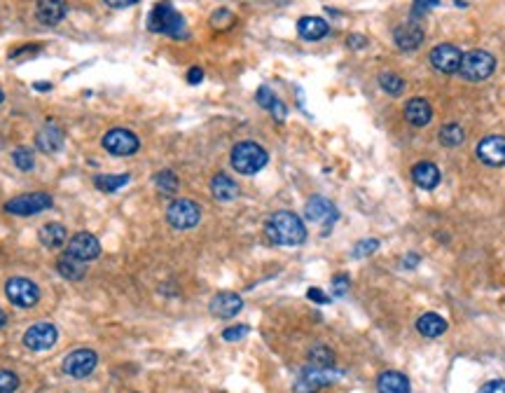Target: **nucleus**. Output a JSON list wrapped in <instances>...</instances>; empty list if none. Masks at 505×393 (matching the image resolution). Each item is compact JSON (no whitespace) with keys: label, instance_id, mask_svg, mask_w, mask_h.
Masks as SVG:
<instances>
[{"label":"nucleus","instance_id":"nucleus-1","mask_svg":"<svg viewBox=\"0 0 505 393\" xmlns=\"http://www.w3.org/2000/svg\"><path fill=\"white\" fill-rule=\"evenodd\" d=\"M264 234L276 246H299L306 239L304 220L292 211H276L264 223Z\"/></svg>","mask_w":505,"mask_h":393},{"label":"nucleus","instance_id":"nucleus-2","mask_svg":"<svg viewBox=\"0 0 505 393\" xmlns=\"http://www.w3.org/2000/svg\"><path fill=\"white\" fill-rule=\"evenodd\" d=\"M148 29L152 33H164L169 38H187V24L171 3H157L148 17Z\"/></svg>","mask_w":505,"mask_h":393},{"label":"nucleus","instance_id":"nucleus-3","mask_svg":"<svg viewBox=\"0 0 505 393\" xmlns=\"http://www.w3.org/2000/svg\"><path fill=\"white\" fill-rule=\"evenodd\" d=\"M229 162H232V169H234L236 174L252 176V174H257V171H262L264 167H267L269 155H267V150H264L262 146H257V143L241 141L232 148Z\"/></svg>","mask_w":505,"mask_h":393},{"label":"nucleus","instance_id":"nucleus-4","mask_svg":"<svg viewBox=\"0 0 505 393\" xmlns=\"http://www.w3.org/2000/svg\"><path fill=\"white\" fill-rule=\"evenodd\" d=\"M496 71V57L484 50H470L461 57L459 73L470 82H482Z\"/></svg>","mask_w":505,"mask_h":393},{"label":"nucleus","instance_id":"nucleus-5","mask_svg":"<svg viewBox=\"0 0 505 393\" xmlns=\"http://www.w3.org/2000/svg\"><path fill=\"white\" fill-rule=\"evenodd\" d=\"M5 298L10 300V305H15L19 309H31L40 302V288L38 284H33L31 279L24 277H12L5 284Z\"/></svg>","mask_w":505,"mask_h":393},{"label":"nucleus","instance_id":"nucleus-6","mask_svg":"<svg viewBox=\"0 0 505 393\" xmlns=\"http://www.w3.org/2000/svg\"><path fill=\"white\" fill-rule=\"evenodd\" d=\"M339 377H342V372H337L334 368H313V365H306L292 389H295V393H318L320 389L337 382Z\"/></svg>","mask_w":505,"mask_h":393},{"label":"nucleus","instance_id":"nucleus-7","mask_svg":"<svg viewBox=\"0 0 505 393\" xmlns=\"http://www.w3.org/2000/svg\"><path fill=\"white\" fill-rule=\"evenodd\" d=\"M166 220L176 230H192L201 220V206L192 199H176L166 209Z\"/></svg>","mask_w":505,"mask_h":393},{"label":"nucleus","instance_id":"nucleus-8","mask_svg":"<svg viewBox=\"0 0 505 393\" xmlns=\"http://www.w3.org/2000/svg\"><path fill=\"white\" fill-rule=\"evenodd\" d=\"M52 209V197L47 192H29V195H19L5 204V211L19 218H29L36 213H43Z\"/></svg>","mask_w":505,"mask_h":393},{"label":"nucleus","instance_id":"nucleus-9","mask_svg":"<svg viewBox=\"0 0 505 393\" xmlns=\"http://www.w3.org/2000/svg\"><path fill=\"white\" fill-rule=\"evenodd\" d=\"M99 365V354L94 349H75L64 358V372L73 379L90 377Z\"/></svg>","mask_w":505,"mask_h":393},{"label":"nucleus","instance_id":"nucleus-10","mask_svg":"<svg viewBox=\"0 0 505 393\" xmlns=\"http://www.w3.org/2000/svg\"><path fill=\"white\" fill-rule=\"evenodd\" d=\"M104 148H106L111 155L129 157V155L138 153L141 141H138V136H136L134 131H129V129H111V131H108V134L104 136Z\"/></svg>","mask_w":505,"mask_h":393},{"label":"nucleus","instance_id":"nucleus-11","mask_svg":"<svg viewBox=\"0 0 505 393\" xmlns=\"http://www.w3.org/2000/svg\"><path fill=\"white\" fill-rule=\"evenodd\" d=\"M304 218L309 220V223L323 225L325 232H327L334 223H337L339 211H337V206L330 202V199L316 195V197H311L309 202H306V206H304Z\"/></svg>","mask_w":505,"mask_h":393},{"label":"nucleus","instance_id":"nucleus-12","mask_svg":"<svg viewBox=\"0 0 505 393\" xmlns=\"http://www.w3.org/2000/svg\"><path fill=\"white\" fill-rule=\"evenodd\" d=\"M59 340V330L54 323H33L24 333V347L31 351H47Z\"/></svg>","mask_w":505,"mask_h":393},{"label":"nucleus","instance_id":"nucleus-13","mask_svg":"<svg viewBox=\"0 0 505 393\" xmlns=\"http://www.w3.org/2000/svg\"><path fill=\"white\" fill-rule=\"evenodd\" d=\"M461 57H463V52H461L456 45L442 43V45H438V47H435V50L431 52V66H433L438 73H445V75L459 73Z\"/></svg>","mask_w":505,"mask_h":393},{"label":"nucleus","instance_id":"nucleus-14","mask_svg":"<svg viewBox=\"0 0 505 393\" xmlns=\"http://www.w3.org/2000/svg\"><path fill=\"white\" fill-rule=\"evenodd\" d=\"M73 258H78L82 262H92L101 255V241L94 237L92 232H78L75 237L68 241V251Z\"/></svg>","mask_w":505,"mask_h":393},{"label":"nucleus","instance_id":"nucleus-15","mask_svg":"<svg viewBox=\"0 0 505 393\" xmlns=\"http://www.w3.org/2000/svg\"><path fill=\"white\" fill-rule=\"evenodd\" d=\"M477 157L487 167H505V136H487L477 146Z\"/></svg>","mask_w":505,"mask_h":393},{"label":"nucleus","instance_id":"nucleus-16","mask_svg":"<svg viewBox=\"0 0 505 393\" xmlns=\"http://www.w3.org/2000/svg\"><path fill=\"white\" fill-rule=\"evenodd\" d=\"M64 141H66L64 129H61L54 120H47V124L38 131V136H36V148L45 155H54L64 148Z\"/></svg>","mask_w":505,"mask_h":393},{"label":"nucleus","instance_id":"nucleus-17","mask_svg":"<svg viewBox=\"0 0 505 393\" xmlns=\"http://www.w3.org/2000/svg\"><path fill=\"white\" fill-rule=\"evenodd\" d=\"M243 309V298L239 293L225 291L218 293L213 300H211V312L218 319H234V316Z\"/></svg>","mask_w":505,"mask_h":393},{"label":"nucleus","instance_id":"nucleus-18","mask_svg":"<svg viewBox=\"0 0 505 393\" xmlns=\"http://www.w3.org/2000/svg\"><path fill=\"white\" fill-rule=\"evenodd\" d=\"M68 5L64 0H38L36 5V17L43 26H57L66 19Z\"/></svg>","mask_w":505,"mask_h":393},{"label":"nucleus","instance_id":"nucleus-19","mask_svg":"<svg viewBox=\"0 0 505 393\" xmlns=\"http://www.w3.org/2000/svg\"><path fill=\"white\" fill-rule=\"evenodd\" d=\"M402 115H405V120L412 124V127H426L428 122L433 120V108L431 103L426 99H421V96H416V99H409L405 103V110H402Z\"/></svg>","mask_w":505,"mask_h":393},{"label":"nucleus","instance_id":"nucleus-20","mask_svg":"<svg viewBox=\"0 0 505 393\" xmlns=\"http://www.w3.org/2000/svg\"><path fill=\"white\" fill-rule=\"evenodd\" d=\"M393 40L402 52H412V50H419L421 43H424V31L416 24H402L395 29Z\"/></svg>","mask_w":505,"mask_h":393},{"label":"nucleus","instance_id":"nucleus-21","mask_svg":"<svg viewBox=\"0 0 505 393\" xmlns=\"http://www.w3.org/2000/svg\"><path fill=\"white\" fill-rule=\"evenodd\" d=\"M412 181L419 185L421 190H435L442 181V174L433 162H419L412 169Z\"/></svg>","mask_w":505,"mask_h":393},{"label":"nucleus","instance_id":"nucleus-22","mask_svg":"<svg viewBox=\"0 0 505 393\" xmlns=\"http://www.w3.org/2000/svg\"><path fill=\"white\" fill-rule=\"evenodd\" d=\"M297 33L302 40H309V43H316V40L325 38L330 33V24L320 17H302L297 22Z\"/></svg>","mask_w":505,"mask_h":393},{"label":"nucleus","instance_id":"nucleus-23","mask_svg":"<svg viewBox=\"0 0 505 393\" xmlns=\"http://www.w3.org/2000/svg\"><path fill=\"white\" fill-rule=\"evenodd\" d=\"M255 101H257V106H260V108L269 110V113L274 115L276 122H283L285 115H288V110H285L283 101L278 99L274 92H271L269 85H262L260 89H257V92H255Z\"/></svg>","mask_w":505,"mask_h":393},{"label":"nucleus","instance_id":"nucleus-24","mask_svg":"<svg viewBox=\"0 0 505 393\" xmlns=\"http://www.w3.org/2000/svg\"><path fill=\"white\" fill-rule=\"evenodd\" d=\"M239 192H241L239 190V183L227 174H215L213 181H211V195H213L218 202H234Z\"/></svg>","mask_w":505,"mask_h":393},{"label":"nucleus","instance_id":"nucleus-25","mask_svg":"<svg viewBox=\"0 0 505 393\" xmlns=\"http://www.w3.org/2000/svg\"><path fill=\"white\" fill-rule=\"evenodd\" d=\"M38 239H40V244H43L45 248L57 251V248H61L68 241V230L61 223H47V225L40 227Z\"/></svg>","mask_w":505,"mask_h":393},{"label":"nucleus","instance_id":"nucleus-26","mask_svg":"<svg viewBox=\"0 0 505 393\" xmlns=\"http://www.w3.org/2000/svg\"><path fill=\"white\" fill-rule=\"evenodd\" d=\"M377 391L379 393H409V379L402 372L386 370L381 372L377 379Z\"/></svg>","mask_w":505,"mask_h":393},{"label":"nucleus","instance_id":"nucleus-27","mask_svg":"<svg viewBox=\"0 0 505 393\" xmlns=\"http://www.w3.org/2000/svg\"><path fill=\"white\" fill-rule=\"evenodd\" d=\"M57 272H59L66 281H80V279H85L87 262L73 258L71 253H64V255H61V258L57 260Z\"/></svg>","mask_w":505,"mask_h":393},{"label":"nucleus","instance_id":"nucleus-28","mask_svg":"<svg viewBox=\"0 0 505 393\" xmlns=\"http://www.w3.org/2000/svg\"><path fill=\"white\" fill-rule=\"evenodd\" d=\"M447 321L442 319L440 314H433V312H428L421 316L419 321H416V330H419V335H424L428 337V340H433V337H440V335H445L447 333Z\"/></svg>","mask_w":505,"mask_h":393},{"label":"nucleus","instance_id":"nucleus-29","mask_svg":"<svg viewBox=\"0 0 505 393\" xmlns=\"http://www.w3.org/2000/svg\"><path fill=\"white\" fill-rule=\"evenodd\" d=\"M438 139L445 148H459L461 143L466 141V131H463L461 124L452 122V124H445V127L440 129Z\"/></svg>","mask_w":505,"mask_h":393},{"label":"nucleus","instance_id":"nucleus-30","mask_svg":"<svg viewBox=\"0 0 505 393\" xmlns=\"http://www.w3.org/2000/svg\"><path fill=\"white\" fill-rule=\"evenodd\" d=\"M155 188L159 192L162 197H171L178 192V176L173 174V171H159V174L155 176Z\"/></svg>","mask_w":505,"mask_h":393},{"label":"nucleus","instance_id":"nucleus-31","mask_svg":"<svg viewBox=\"0 0 505 393\" xmlns=\"http://www.w3.org/2000/svg\"><path fill=\"white\" fill-rule=\"evenodd\" d=\"M309 365L313 368H334V354L332 349H327L325 344H316L309 349Z\"/></svg>","mask_w":505,"mask_h":393},{"label":"nucleus","instance_id":"nucleus-32","mask_svg":"<svg viewBox=\"0 0 505 393\" xmlns=\"http://www.w3.org/2000/svg\"><path fill=\"white\" fill-rule=\"evenodd\" d=\"M131 181V176L129 174H118V176H97L94 178V183H97V188L101 192H118L120 188H125Z\"/></svg>","mask_w":505,"mask_h":393},{"label":"nucleus","instance_id":"nucleus-33","mask_svg":"<svg viewBox=\"0 0 505 393\" xmlns=\"http://www.w3.org/2000/svg\"><path fill=\"white\" fill-rule=\"evenodd\" d=\"M379 87L384 89L386 94H391V96H400L402 92H405V80L400 78V75H395V73H381L379 75Z\"/></svg>","mask_w":505,"mask_h":393},{"label":"nucleus","instance_id":"nucleus-34","mask_svg":"<svg viewBox=\"0 0 505 393\" xmlns=\"http://www.w3.org/2000/svg\"><path fill=\"white\" fill-rule=\"evenodd\" d=\"M12 162H15V167L19 171H24V174L36 169V157H33L31 148H15L12 150Z\"/></svg>","mask_w":505,"mask_h":393},{"label":"nucleus","instance_id":"nucleus-35","mask_svg":"<svg viewBox=\"0 0 505 393\" xmlns=\"http://www.w3.org/2000/svg\"><path fill=\"white\" fill-rule=\"evenodd\" d=\"M19 389V377L12 370H0V393H15Z\"/></svg>","mask_w":505,"mask_h":393},{"label":"nucleus","instance_id":"nucleus-36","mask_svg":"<svg viewBox=\"0 0 505 393\" xmlns=\"http://www.w3.org/2000/svg\"><path fill=\"white\" fill-rule=\"evenodd\" d=\"M377 248H379L377 239H363V241H358V244L353 246V258H367V255L377 253Z\"/></svg>","mask_w":505,"mask_h":393},{"label":"nucleus","instance_id":"nucleus-37","mask_svg":"<svg viewBox=\"0 0 505 393\" xmlns=\"http://www.w3.org/2000/svg\"><path fill=\"white\" fill-rule=\"evenodd\" d=\"M38 52H40V45H22V47H17V50L10 52V59L12 61H22V59L36 57Z\"/></svg>","mask_w":505,"mask_h":393},{"label":"nucleus","instance_id":"nucleus-38","mask_svg":"<svg viewBox=\"0 0 505 393\" xmlns=\"http://www.w3.org/2000/svg\"><path fill=\"white\" fill-rule=\"evenodd\" d=\"M248 330H250L248 326H232L227 330H222V340L225 342H239L248 335Z\"/></svg>","mask_w":505,"mask_h":393},{"label":"nucleus","instance_id":"nucleus-39","mask_svg":"<svg viewBox=\"0 0 505 393\" xmlns=\"http://www.w3.org/2000/svg\"><path fill=\"white\" fill-rule=\"evenodd\" d=\"M440 0H414L412 5V15L414 17H424L426 12H431L433 8H438Z\"/></svg>","mask_w":505,"mask_h":393},{"label":"nucleus","instance_id":"nucleus-40","mask_svg":"<svg viewBox=\"0 0 505 393\" xmlns=\"http://www.w3.org/2000/svg\"><path fill=\"white\" fill-rule=\"evenodd\" d=\"M349 277L346 274H337V277L332 279V293L337 295V298H342V295H346V291H349Z\"/></svg>","mask_w":505,"mask_h":393},{"label":"nucleus","instance_id":"nucleus-41","mask_svg":"<svg viewBox=\"0 0 505 393\" xmlns=\"http://www.w3.org/2000/svg\"><path fill=\"white\" fill-rule=\"evenodd\" d=\"M477 393H505V379H491Z\"/></svg>","mask_w":505,"mask_h":393},{"label":"nucleus","instance_id":"nucleus-42","mask_svg":"<svg viewBox=\"0 0 505 393\" xmlns=\"http://www.w3.org/2000/svg\"><path fill=\"white\" fill-rule=\"evenodd\" d=\"M306 298H309L311 302H318V305H327V302H330V298H327V295L320 291V288H309Z\"/></svg>","mask_w":505,"mask_h":393},{"label":"nucleus","instance_id":"nucleus-43","mask_svg":"<svg viewBox=\"0 0 505 393\" xmlns=\"http://www.w3.org/2000/svg\"><path fill=\"white\" fill-rule=\"evenodd\" d=\"M201 80H204V71L199 66H192L187 71V82L190 85H201Z\"/></svg>","mask_w":505,"mask_h":393},{"label":"nucleus","instance_id":"nucleus-44","mask_svg":"<svg viewBox=\"0 0 505 393\" xmlns=\"http://www.w3.org/2000/svg\"><path fill=\"white\" fill-rule=\"evenodd\" d=\"M104 3L113 10H127V8H131V5L138 3V0H104Z\"/></svg>","mask_w":505,"mask_h":393},{"label":"nucleus","instance_id":"nucleus-45","mask_svg":"<svg viewBox=\"0 0 505 393\" xmlns=\"http://www.w3.org/2000/svg\"><path fill=\"white\" fill-rule=\"evenodd\" d=\"M346 45H349L351 50H363V47L367 45V38L365 36H356V33H353V36L346 38Z\"/></svg>","mask_w":505,"mask_h":393},{"label":"nucleus","instance_id":"nucleus-46","mask_svg":"<svg viewBox=\"0 0 505 393\" xmlns=\"http://www.w3.org/2000/svg\"><path fill=\"white\" fill-rule=\"evenodd\" d=\"M33 89H38V92H50L52 85H50V82H43V80H40V82H33Z\"/></svg>","mask_w":505,"mask_h":393},{"label":"nucleus","instance_id":"nucleus-47","mask_svg":"<svg viewBox=\"0 0 505 393\" xmlns=\"http://www.w3.org/2000/svg\"><path fill=\"white\" fill-rule=\"evenodd\" d=\"M416 262H419V258H416L414 253H409V255H407V260H405V267H407V270H409V267H414Z\"/></svg>","mask_w":505,"mask_h":393},{"label":"nucleus","instance_id":"nucleus-48","mask_svg":"<svg viewBox=\"0 0 505 393\" xmlns=\"http://www.w3.org/2000/svg\"><path fill=\"white\" fill-rule=\"evenodd\" d=\"M5 326H8V314H5L3 309H0V330H3Z\"/></svg>","mask_w":505,"mask_h":393},{"label":"nucleus","instance_id":"nucleus-49","mask_svg":"<svg viewBox=\"0 0 505 393\" xmlns=\"http://www.w3.org/2000/svg\"><path fill=\"white\" fill-rule=\"evenodd\" d=\"M3 101H5V92L0 89V103H3Z\"/></svg>","mask_w":505,"mask_h":393}]
</instances>
